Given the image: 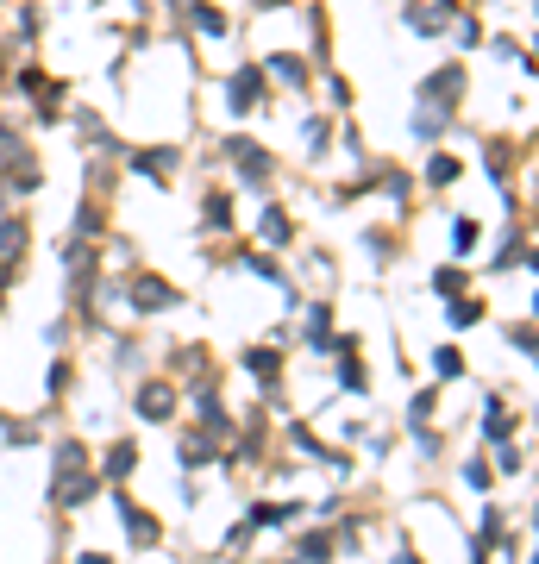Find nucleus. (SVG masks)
Returning <instances> with one entry per match:
<instances>
[{
	"instance_id": "1",
	"label": "nucleus",
	"mask_w": 539,
	"mask_h": 564,
	"mask_svg": "<svg viewBox=\"0 0 539 564\" xmlns=\"http://www.w3.org/2000/svg\"><path fill=\"white\" fill-rule=\"evenodd\" d=\"M226 157L239 163V176H245L251 188H270V170H276V163H270V151H257L251 138H226Z\"/></svg>"
},
{
	"instance_id": "2",
	"label": "nucleus",
	"mask_w": 539,
	"mask_h": 564,
	"mask_svg": "<svg viewBox=\"0 0 539 564\" xmlns=\"http://www.w3.org/2000/svg\"><path fill=\"white\" fill-rule=\"evenodd\" d=\"M458 94H464V69H458V63L420 82V101H439V113H452V101H458Z\"/></svg>"
},
{
	"instance_id": "3",
	"label": "nucleus",
	"mask_w": 539,
	"mask_h": 564,
	"mask_svg": "<svg viewBox=\"0 0 539 564\" xmlns=\"http://www.w3.org/2000/svg\"><path fill=\"white\" fill-rule=\"evenodd\" d=\"M226 101H232V113H251L264 101V69H239V76L226 82Z\"/></svg>"
},
{
	"instance_id": "4",
	"label": "nucleus",
	"mask_w": 539,
	"mask_h": 564,
	"mask_svg": "<svg viewBox=\"0 0 539 564\" xmlns=\"http://www.w3.org/2000/svg\"><path fill=\"white\" fill-rule=\"evenodd\" d=\"M132 308H138V314L176 308V289H170V282H157V276H138V282H132Z\"/></svg>"
},
{
	"instance_id": "5",
	"label": "nucleus",
	"mask_w": 539,
	"mask_h": 564,
	"mask_svg": "<svg viewBox=\"0 0 539 564\" xmlns=\"http://www.w3.org/2000/svg\"><path fill=\"white\" fill-rule=\"evenodd\" d=\"M445 19H458L452 0H408V26L414 32H445Z\"/></svg>"
},
{
	"instance_id": "6",
	"label": "nucleus",
	"mask_w": 539,
	"mask_h": 564,
	"mask_svg": "<svg viewBox=\"0 0 539 564\" xmlns=\"http://www.w3.org/2000/svg\"><path fill=\"white\" fill-rule=\"evenodd\" d=\"M138 414H145L151 427H163V420L176 414V395L163 389V383H145V389H138Z\"/></svg>"
},
{
	"instance_id": "7",
	"label": "nucleus",
	"mask_w": 539,
	"mask_h": 564,
	"mask_svg": "<svg viewBox=\"0 0 539 564\" xmlns=\"http://www.w3.org/2000/svg\"><path fill=\"white\" fill-rule=\"evenodd\" d=\"M176 163H182L176 151H138V157H132V170H138V176H151V182H170V176H176Z\"/></svg>"
},
{
	"instance_id": "8",
	"label": "nucleus",
	"mask_w": 539,
	"mask_h": 564,
	"mask_svg": "<svg viewBox=\"0 0 539 564\" xmlns=\"http://www.w3.org/2000/svg\"><path fill=\"white\" fill-rule=\"evenodd\" d=\"M245 370H251L264 389H276V370H283V358H276V351H245Z\"/></svg>"
},
{
	"instance_id": "9",
	"label": "nucleus",
	"mask_w": 539,
	"mask_h": 564,
	"mask_svg": "<svg viewBox=\"0 0 539 564\" xmlns=\"http://www.w3.org/2000/svg\"><path fill=\"white\" fill-rule=\"evenodd\" d=\"M201 220L214 226V232H226V226H232V201H226V195H207V201H201Z\"/></svg>"
},
{
	"instance_id": "10",
	"label": "nucleus",
	"mask_w": 539,
	"mask_h": 564,
	"mask_svg": "<svg viewBox=\"0 0 539 564\" xmlns=\"http://www.w3.org/2000/svg\"><path fill=\"white\" fill-rule=\"evenodd\" d=\"M257 226H264V239H270V245H289V232H295V226H289V214H283V207H270V214H264V220H257Z\"/></svg>"
},
{
	"instance_id": "11",
	"label": "nucleus",
	"mask_w": 539,
	"mask_h": 564,
	"mask_svg": "<svg viewBox=\"0 0 539 564\" xmlns=\"http://www.w3.org/2000/svg\"><path fill=\"white\" fill-rule=\"evenodd\" d=\"M270 69H276V82H289V88L308 82V63H301V57H270Z\"/></svg>"
},
{
	"instance_id": "12",
	"label": "nucleus",
	"mask_w": 539,
	"mask_h": 564,
	"mask_svg": "<svg viewBox=\"0 0 539 564\" xmlns=\"http://www.w3.org/2000/svg\"><path fill=\"white\" fill-rule=\"evenodd\" d=\"M458 176H464V163H458V157H433V163H427V182H433V188L458 182Z\"/></svg>"
},
{
	"instance_id": "13",
	"label": "nucleus",
	"mask_w": 539,
	"mask_h": 564,
	"mask_svg": "<svg viewBox=\"0 0 539 564\" xmlns=\"http://www.w3.org/2000/svg\"><path fill=\"white\" fill-rule=\"evenodd\" d=\"M483 320V301H464V295H452V326L464 333V326H477Z\"/></svg>"
},
{
	"instance_id": "14",
	"label": "nucleus",
	"mask_w": 539,
	"mask_h": 564,
	"mask_svg": "<svg viewBox=\"0 0 539 564\" xmlns=\"http://www.w3.org/2000/svg\"><path fill=\"white\" fill-rule=\"evenodd\" d=\"M477 239H483V232H477V220H471V214L452 220V245H458V251H477Z\"/></svg>"
},
{
	"instance_id": "15",
	"label": "nucleus",
	"mask_w": 539,
	"mask_h": 564,
	"mask_svg": "<svg viewBox=\"0 0 539 564\" xmlns=\"http://www.w3.org/2000/svg\"><path fill=\"white\" fill-rule=\"evenodd\" d=\"M433 289H439L445 301H452V295H464V270H452V264H445V270H433Z\"/></svg>"
},
{
	"instance_id": "16",
	"label": "nucleus",
	"mask_w": 539,
	"mask_h": 564,
	"mask_svg": "<svg viewBox=\"0 0 539 564\" xmlns=\"http://www.w3.org/2000/svg\"><path fill=\"white\" fill-rule=\"evenodd\" d=\"M132 458H138V452H132L126 439H120V445H113V452H107V477H126V470H132Z\"/></svg>"
},
{
	"instance_id": "17",
	"label": "nucleus",
	"mask_w": 539,
	"mask_h": 564,
	"mask_svg": "<svg viewBox=\"0 0 539 564\" xmlns=\"http://www.w3.org/2000/svg\"><path fill=\"white\" fill-rule=\"evenodd\" d=\"M195 26H201L207 38H220V32H226V13H220V7H201V13H195Z\"/></svg>"
},
{
	"instance_id": "18",
	"label": "nucleus",
	"mask_w": 539,
	"mask_h": 564,
	"mask_svg": "<svg viewBox=\"0 0 539 564\" xmlns=\"http://www.w3.org/2000/svg\"><path fill=\"white\" fill-rule=\"evenodd\" d=\"M433 370H439V376H464V358L445 345V351H433Z\"/></svg>"
},
{
	"instance_id": "19",
	"label": "nucleus",
	"mask_w": 539,
	"mask_h": 564,
	"mask_svg": "<svg viewBox=\"0 0 539 564\" xmlns=\"http://www.w3.org/2000/svg\"><path fill=\"white\" fill-rule=\"evenodd\" d=\"M301 145H308V151H326V120H320V113L301 126Z\"/></svg>"
},
{
	"instance_id": "20",
	"label": "nucleus",
	"mask_w": 539,
	"mask_h": 564,
	"mask_svg": "<svg viewBox=\"0 0 539 564\" xmlns=\"http://www.w3.org/2000/svg\"><path fill=\"white\" fill-rule=\"evenodd\" d=\"M483 427H489V439H502V433H508V408L489 402V420H483Z\"/></svg>"
},
{
	"instance_id": "21",
	"label": "nucleus",
	"mask_w": 539,
	"mask_h": 564,
	"mask_svg": "<svg viewBox=\"0 0 539 564\" xmlns=\"http://www.w3.org/2000/svg\"><path fill=\"white\" fill-rule=\"evenodd\" d=\"M339 383H345V389H364V364L345 358V364H339Z\"/></svg>"
},
{
	"instance_id": "22",
	"label": "nucleus",
	"mask_w": 539,
	"mask_h": 564,
	"mask_svg": "<svg viewBox=\"0 0 539 564\" xmlns=\"http://www.w3.org/2000/svg\"><path fill=\"white\" fill-rule=\"evenodd\" d=\"M82 564H107V558H101V552H88V558H82Z\"/></svg>"
},
{
	"instance_id": "23",
	"label": "nucleus",
	"mask_w": 539,
	"mask_h": 564,
	"mask_svg": "<svg viewBox=\"0 0 539 564\" xmlns=\"http://www.w3.org/2000/svg\"><path fill=\"white\" fill-rule=\"evenodd\" d=\"M395 564H420V558H408V552H402V558H395Z\"/></svg>"
}]
</instances>
